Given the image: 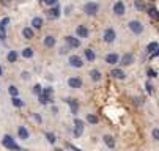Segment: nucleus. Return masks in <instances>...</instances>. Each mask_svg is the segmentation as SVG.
I'll return each mask as SVG.
<instances>
[{"label":"nucleus","instance_id":"31","mask_svg":"<svg viewBox=\"0 0 159 151\" xmlns=\"http://www.w3.org/2000/svg\"><path fill=\"white\" fill-rule=\"evenodd\" d=\"M44 135H46V139H48L49 143H55V142H57V137H55V134H52V132H46Z\"/></svg>","mask_w":159,"mask_h":151},{"label":"nucleus","instance_id":"16","mask_svg":"<svg viewBox=\"0 0 159 151\" xmlns=\"http://www.w3.org/2000/svg\"><path fill=\"white\" fill-rule=\"evenodd\" d=\"M68 85L71 88H80L82 87V79L80 77H70L68 79Z\"/></svg>","mask_w":159,"mask_h":151},{"label":"nucleus","instance_id":"29","mask_svg":"<svg viewBox=\"0 0 159 151\" xmlns=\"http://www.w3.org/2000/svg\"><path fill=\"white\" fill-rule=\"evenodd\" d=\"M7 58H8L10 63H14V61L17 60V52H16V51H10L8 55H7Z\"/></svg>","mask_w":159,"mask_h":151},{"label":"nucleus","instance_id":"12","mask_svg":"<svg viewBox=\"0 0 159 151\" xmlns=\"http://www.w3.org/2000/svg\"><path fill=\"white\" fill-rule=\"evenodd\" d=\"M106 63H109V64H117V63H120V55L118 54H115V52H112V54H107L106 55Z\"/></svg>","mask_w":159,"mask_h":151},{"label":"nucleus","instance_id":"4","mask_svg":"<svg viewBox=\"0 0 159 151\" xmlns=\"http://www.w3.org/2000/svg\"><path fill=\"white\" fill-rule=\"evenodd\" d=\"M2 145H3L5 148H8V149H14V151H19V149H20L19 145L13 140L11 135H5V137L2 139Z\"/></svg>","mask_w":159,"mask_h":151},{"label":"nucleus","instance_id":"33","mask_svg":"<svg viewBox=\"0 0 159 151\" xmlns=\"http://www.w3.org/2000/svg\"><path fill=\"white\" fill-rule=\"evenodd\" d=\"M8 93H10V95L14 98V96H17V93H19V91H17V88L14 87V85H11V87L8 88Z\"/></svg>","mask_w":159,"mask_h":151},{"label":"nucleus","instance_id":"41","mask_svg":"<svg viewBox=\"0 0 159 151\" xmlns=\"http://www.w3.org/2000/svg\"><path fill=\"white\" fill-rule=\"evenodd\" d=\"M22 79H24V80H27V79H30V74H29L27 71H24V73H22Z\"/></svg>","mask_w":159,"mask_h":151},{"label":"nucleus","instance_id":"8","mask_svg":"<svg viewBox=\"0 0 159 151\" xmlns=\"http://www.w3.org/2000/svg\"><path fill=\"white\" fill-rule=\"evenodd\" d=\"M126 13V7L125 3L121 2V0H118V2L113 3V14H117V16H123Z\"/></svg>","mask_w":159,"mask_h":151},{"label":"nucleus","instance_id":"38","mask_svg":"<svg viewBox=\"0 0 159 151\" xmlns=\"http://www.w3.org/2000/svg\"><path fill=\"white\" fill-rule=\"evenodd\" d=\"M57 2H58V0H44V3H48V5H57Z\"/></svg>","mask_w":159,"mask_h":151},{"label":"nucleus","instance_id":"35","mask_svg":"<svg viewBox=\"0 0 159 151\" xmlns=\"http://www.w3.org/2000/svg\"><path fill=\"white\" fill-rule=\"evenodd\" d=\"M147 74H148V77H150V79H153V77H156V76H157V73H156V71H153V69H148V71H147Z\"/></svg>","mask_w":159,"mask_h":151},{"label":"nucleus","instance_id":"1","mask_svg":"<svg viewBox=\"0 0 159 151\" xmlns=\"http://www.w3.org/2000/svg\"><path fill=\"white\" fill-rule=\"evenodd\" d=\"M52 96H54V90L51 87H46V88H43L41 95H38V101H39V104L46 105V104H49L52 101Z\"/></svg>","mask_w":159,"mask_h":151},{"label":"nucleus","instance_id":"19","mask_svg":"<svg viewBox=\"0 0 159 151\" xmlns=\"http://www.w3.org/2000/svg\"><path fill=\"white\" fill-rule=\"evenodd\" d=\"M101 71H98V69H92L90 71V79H92L93 82H99L101 80Z\"/></svg>","mask_w":159,"mask_h":151},{"label":"nucleus","instance_id":"36","mask_svg":"<svg viewBox=\"0 0 159 151\" xmlns=\"http://www.w3.org/2000/svg\"><path fill=\"white\" fill-rule=\"evenodd\" d=\"M153 139L159 142V129H153Z\"/></svg>","mask_w":159,"mask_h":151},{"label":"nucleus","instance_id":"18","mask_svg":"<svg viewBox=\"0 0 159 151\" xmlns=\"http://www.w3.org/2000/svg\"><path fill=\"white\" fill-rule=\"evenodd\" d=\"M58 16H60V8H58L57 5L48 11V17H49V19H57Z\"/></svg>","mask_w":159,"mask_h":151},{"label":"nucleus","instance_id":"25","mask_svg":"<svg viewBox=\"0 0 159 151\" xmlns=\"http://www.w3.org/2000/svg\"><path fill=\"white\" fill-rule=\"evenodd\" d=\"M102 140H104V143H106L109 148H113V146H115V140H113V137H112V135H104V137H102Z\"/></svg>","mask_w":159,"mask_h":151},{"label":"nucleus","instance_id":"30","mask_svg":"<svg viewBox=\"0 0 159 151\" xmlns=\"http://www.w3.org/2000/svg\"><path fill=\"white\" fill-rule=\"evenodd\" d=\"M22 55H24L25 58H32L33 57V49L32 47H25L24 51H22Z\"/></svg>","mask_w":159,"mask_h":151},{"label":"nucleus","instance_id":"47","mask_svg":"<svg viewBox=\"0 0 159 151\" xmlns=\"http://www.w3.org/2000/svg\"><path fill=\"white\" fill-rule=\"evenodd\" d=\"M43 2H44V0H43Z\"/></svg>","mask_w":159,"mask_h":151},{"label":"nucleus","instance_id":"26","mask_svg":"<svg viewBox=\"0 0 159 151\" xmlns=\"http://www.w3.org/2000/svg\"><path fill=\"white\" fill-rule=\"evenodd\" d=\"M32 25H33V29H41V27H43V19L38 17V16L33 17V19H32Z\"/></svg>","mask_w":159,"mask_h":151},{"label":"nucleus","instance_id":"45","mask_svg":"<svg viewBox=\"0 0 159 151\" xmlns=\"http://www.w3.org/2000/svg\"><path fill=\"white\" fill-rule=\"evenodd\" d=\"M0 76H3V69H2V66H0Z\"/></svg>","mask_w":159,"mask_h":151},{"label":"nucleus","instance_id":"6","mask_svg":"<svg viewBox=\"0 0 159 151\" xmlns=\"http://www.w3.org/2000/svg\"><path fill=\"white\" fill-rule=\"evenodd\" d=\"M68 63H70L73 68H82V66H84V60H82V57H79V55H76V54L70 57Z\"/></svg>","mask_w":159,"mask_h":151},{"label":"nucleus","instance_id":"20","mask_svg":"<svg viewBox=\"0 0 159 151\" xmlns=\"http://www.w3.org/2000/svg\"><path fill=\"white\" fill-rule=\"evenodd\" d=\"M85 58L90 61V63H92V61H95V58H96V54H95V51L93 49H85Z\"/></svg>","mask_w":159,"mask_h":151},{"label":"nucleus","instance_id":"23","mask_svg":"<svg viewBox=\"0 0 159 151\" xmlns=\"http://www.w3.org/2000/svg\"><path fill=\"white\" fill-rule=\"evenodd\" d=\"M17 134H19V137H20L22 140H27V139H29V131H27L24 126H20V127L17 129Z\"/></svg>","mask_w":159,"mask_h":151},{"label":"nucleus","instance_id":"2","mask_svg":"<svg viewBox=\"0 0 159 151\" xmlns=\"http://www.w3.org/2000/svg\"><path fill=\"white\" fill-rule=\"evenodd\" d=\"M98 11H99V5L96 2H88L84 5V13L87 16H96Z\"/></svg>","mask_w":159,"mask_h":151},{"label":"nucleus","instance_id":"44","mask_svg":"<svg viewBox=\"0 0 159 151\" xmlns=\"http://www.w3.org/2000/svg\"><path fill=\"white\" fill-rule=\"evenodd\" d=\"M52 113H54V115L58 113V109H57V107H52Z\"/></svg>","mask_w":159,"mask_h":151},{"label":"nucleus","instance_id":"27","mask_svg":"<svg viewBox=\"0 0 159 151\" xmlns=\"http://www.w3.org/2000/svg\"><path fill=\"white\" fill-rule=\"evenodd\" d=\"M87 121H88L90 124H98V123H99V118H98L96 115L88 113V115H87Z\"/></svg>","mask_w":159,"mask_h":151},{"label":"nucleus","instance_id":"10","mask_svg":"<svg viewBox=\"0 0 159 151\" xmlns=\"http://www.w3.org/2000/svg\"><path fill=\"white\" fill-rule=\"evenodd\" d=\"M74 135L76 137H80L84 134V121L79 120V118H74Z\"/></svg>","mask_w":159,"mask_h":151},{"label":"nucleus","instance_id":"15","mask_svg":"<svg viewBox=\"0 0 159 151\" xmlns=\"http://www.w3.org/2000/svg\"><path fill=\"white\" fill-rule=\"evenodd\" d=\"M65 102H66V104H70L71 112L76 115V113H77V110H79V102H77L74 98H66V99H65Z\"/></svg>","mask_w":159,"mask_h":151},{"label":"nucleus","instance_id":"39","mask_svg":"<svg viewBox=\"0 0 159 151\" xmlns=\"http://www.w3.org/2000/svg\"><path fill=\"white\" fill-rule=\"evenodd\" d=\"M0 3H2L3 7H10L11 5V0H0Z\"/></svg>","mask_w":159,"mask_h":151},{"label":"nucleus","instance_id":"22","mask_svg":"<svg viewBox=\"0 0 159 151\" xmlns=\"http://www.w3.org/2000/svg\"><path fill=\"white\" fill-rule=\"evenodd\" d=\"M147 11H148V14H150V17H151V19H154V20H159V11H157L154 7H150V8H147Z\"/></svg>","mask_w":159,"mask_h":151},{"label":"nucleus","instance_id":"5","mask_svg":"<svg viewBox=\"0 0 159 151\" xmlns=\"http://www.w3.org/2000/svg\"><path fill=\"white\" fill-rule=\"evenodd\" d=\"M115 38H117V33H115V30L113 29H106L104 30V33H102V41L104 42H113L115 41Z\"/></svg>","mask_w":159,"mask_h":151},{"label":"nucleus","instance_id":"3","mask_svg":"<svg viewBox=\"0 0 159 151\" xmlns=\"http://www.w3.org/2000/svg\"><path fill=\"white\" fill-rule=\"evenodd\" d=\"M128 27H129V30H131L134 35H140V33L143 32V24L140 22V20H129Z\"/></svg>","mask_w":159,"mask_h":151},{"label":"nucleus","instance_id":"28","mask_svg":"<svg viewBox=\"0 0 159 151\" xmlns=\"http://www.w3.org/2000/svg\"><path fill=\"white\" fill-rule=\"evenodd\" d=\"M157 49H159V44H157L156 41H153V42H150V44H148V47H147V52L153 54V52H154V51H157Z\"/></svg>","mask_w":159,"mask_h":151},{"label":"nucleus","instance_id":"11","mask_svg":"<svg viewBox=\"0 0 159 151\" xmlns=\"http://www.w3.org/2000/svg\"><path fill=\"white\" fill-rule=\"evenodd\" d=\"M134 60H135L134 54H125V55L120 58V64H121V66H129V64L134 63Z\"/></svg>","mask_w":159,"mask_h":151},{"label":"nucleus","instance_id":"9","mask_svg":"<svg viewBox=\"0 0 159 151\" xmlns=\"http://www.w3.org/2000/svg\"><path fill=\"white\" fill-rule=\"evenodd\" d=\"M65 42H66V46H70L71 49H76L80 46V39L76 38V36H66L65 38Z\"/></svg>","mask_w":159,"mask_h":151},{"label":"nucleus","instance_id":"13","mask_svg":"<svg viewBox=\"0 0 159 151\" xmlns=\"http://www.w3.org/2000/svg\"><path fill=\"white\" fill-rule=\"evenodd\" d=\"M110 76H112L113 79H118V80H123V79H126V73H125L123 69H120V68L112 69V71H110Z\"/></svg>","mask_w":159,"mask_h":151},{"label":"nucleus","instance_id":"21","mask_svg":"<svg viewBox=\"0 0 159 151\" xmlns=\"http://www.w3.org/2000/svg\"><path fill=\"white\" fill-rule=\"evenodd\" d=\"M22 36H24L25 39H32L35 36V33H33V30L30 27H25V29H22Z\"/></svg>","mask_w":159,"mask_h":151},{"label":"nucleus","instance_id":"32","mask_svg":"<svg viewBox=\"0 0 159 151\" xmlns=\"http://www.w3.org/2000/svg\"><path fill=\"white\" fill-rule=\"evenodd\" d=\"M13 105H14V107H22V105H24V101L19 99L17 96H14V98H13Z\"/></svg>","mask_w":159,"mask_h":151},{"label":"nucleus","instance_id":"24","mask_svg":"<svg viewBox=\"0 0 159 151\" xmlns=\"http://www.w3.org/2000/svg\"><path fill=\"white\" fill-rule=\"evenodd\" d=\"M134 7H135V10H137V11H145L147 10L143 0H134Z\"/></svg>","mask_w":159,"mask_h":151},{"label":"nucleus","instance_id":"34","mask_svg":"<svg viewBox=\"0 0 159 151\" xmlns=\"http://www.w3.org/2000/svg\"><path fill=\"white\" fill-rule=\"evenodd\" d=\"M33 93H35V95H41V93H43L41 85H35V87H33Z\"/></svg>","mask_w":159,"mask_h":151},{"label":"nucleus","instance_id":"42","mask_svg":"<svg viewBox=\"0 0 159 151\" xmlns=\"http://www.w3.org/2000/svg\"><path fill=\"white\" fill-rule=\"evenodd\" d=\"M66 146H70V148H71V149H74V151H82L80 148H77V146H74V145H71V143H68Z\"/></svg>","mask_w":159,"mask_h":151},{"label":"nucleus","instance_id":"40","mask_svg":"<svg viewBox=\"0 0 159 151\" xmlns=\"http://www.w3.org/2000/svg\"><path fill=\"white\" fill-rule=\"evenodd\" d=\"M70 49H71L70 46H66V47H61V49H60V54H66V52H70Z\"/></svg>","mask_w":159,"mask_h":151},{"label":"nucleus","instance_id":"17","mask_svg":"<svg viewBox=\"0 0 159 151\" xmlns=\"http://www.w3.org/2000/svg\"><path fill=\"white\" fill-rule=\"evenodd\" d=\"M43 42H44V46H46V47H49V49H51V47H54V46L57 44V39H55V36L48 35L46 38H44V41H43Z\"/></svg>","mask_w":159,"mask_h":151},{"label":"nucleus","instance_id":"14","mask_svg":"<svg viewBox=\"0 0 159 151\" xmlns=\"http://www.w3.org/2000/svg\"><path fill=\"white\" fill-rule=\"evenodd\" d=\"M76 35H77V38H88L90 30H88L85 25H77V29H76Z\"/></svg>","mask_w":159,"mask_h":151},{"label":"nucleus","instance_id":"37","mask_svg":"<svg viewBox=\"0 0 159 151\" xmlns=\"http://www.w3.org/2000/svg\"><path fill=\"white\" fill-rule=\"evenodd\" d=\"M145 87H147V91H148V93H153V85H151L150 82L145 83Z\"/></svg>","mask_w":159,"mask_h":151},{"label":"nucleus","instance_id":"46","mask_svg":"<svg viewBox=\"0 0 159 151\" xmlns=\"http://www.w3.org/2000/svg\"><path fill=\"white\" fill-rule=\"evenodd\" d=\"M148 2H154V0H148Z\"/></svg>","mask_w":159,"mask_h":151},{"label":"nucleus","instance_id":"43","mask_svg":"<svg viewBox=\"0 0 159 151\" xmlns=\"http://www.w3.org/2000/svg\"><path fill=\"white\" fill-rule=\"evenodd\" d=\"M33 117H35V120H36L38 123H41V121H43V120H41V117H39L38 113H33Z\"/></svg>","mask_w":159,"mask_h":151},{"label":"nucleus","instance_id":"7","mask_svg":"<svg viewBox=\"0 0 159 151\" xmlns=\"http://www.w3.org/2000/svg\"><path fill=\"white\" fill-rule=\"evenodd\" d=\"M10 24V17H3L2 20H0V39L5 41L7 38V25Z\"/></svg>","mask_w":159,"mask_h":151}]
</instances>
